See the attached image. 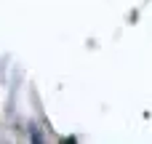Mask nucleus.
Returning <instances> with one entry per match:
<instances>
[]
</instances>
